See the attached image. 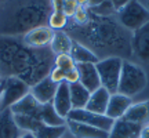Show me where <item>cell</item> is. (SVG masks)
Wrapping results in <instances>:
<instances>
[{
    "instance_id": "e575fe53",
    "label": "cell",
    "mask_w": 149,
    "mask_h": 138,
    "mask_svg": "<svg viewBox=\"0 0 149 138\" xmlns=\"http://www.w3.org/2000/svg\"><path fill=\"white\" fill-rule=\"evenodd\" d=\"M19 138H36V137H35V134L33 133H24Z\"/></svg>"
},
{
    "instance_id": "3957f363",
    "label": "cell",
    "mask_w": 149,
    "mask_h": 138,
    "mask_svg": "<svg viewBox=\"0 0 149 138\" xmlns=\"http://www.w3.org/2000/svg\"><path fill=\"white\" fill-rule=\"evenodd\" d=\"M119 20L124 28L135 32L149 22V10L138 0H130L119 10Z\"/></svg>"
},
{
    "instance_id": "1f68e13d",
    "label": "cell",
    "mask_w": 149,
    "mask_h": 138,
    "mask_svg": "<svg viewBox=\"0 0 149 138\" xmlns=\"http://www.w3.org/2000/svg\"><path fill=\"white\" fill-rule=\"evenodd\" d=\"M139 138H149V122L145 123L142 128H141V134H139Z\"/></svg>"
},
{
    "instance_id": "8fae6325",
    "label": "cell",
    "mask_w": 149,
    "mask_h": 138,
    "mask_svg": "<svg viewBox=\"0 0 149 138\" xmlns=\"http://www.w3.org/2000/svg\"><path fill=\"white\" fill-rule=\"evenodd\" d=\"M141 128H142L141 124L124 120L122 117L115 120L109 131V138H139Z\"/></svg>"
},
{
    "instance_id": "603a6c76",
    "label": "cell",
    "mask_w": 149,
    "mask_h": 138,
    "mask_svg": "<svg viewBox=\"0 0 149 138\" xmlns=\"http://www.w3.org/2000/svg\"><path fill=\"white\" fill-rule=\"evenodd\" d=\"M14 120L17 126L25 133H35L43 124V122H40L39 119L33 116H26V115H14Z\"/></svg>"
},
{
    "instance_id": "5bb4252c",
    "label": "cell",
    "mask_w": 149,
    "mask_h": 138,
    "mask_svg": "<svg viewBox=\"0 0 149 138\" xmlns=\"http://www.w3.org/2000/svg\"><path fill=\"white\" fill-rule=\"evenodd\" d=\"M133 48L137 57L144 61L149 59V22L135 31L133 36Z\"/></svg>"
},
{
    "instance_id": "5b68a950",
    "label": "cell",
    "mask_w": 149,
    "mask_h": 138,
    "mask_svg": "<svg viewBox=\"0 0 149 138\" xmlns=\"http://www.w3.org/2000/svg\"><path fill=\"white\" fill-rule=\"evenodd\" d=\"M66 119L73 120V122L84 123V124H88V126H93V127L97 128H101V130H105L108 133L111 131L112 126L115 123V120L108 117L107 115L94 113V112H90L87 109H72Z\"/></svg>"
},
{
    "instance_id": "9a60e30c",
    "label": "cell",
    "mask_w": 149,
    "mask_h": 138,
    "mask_svg": "<svg viewBox=\"0 0 149 138\" xmlns=\"http://www.w3.org/2000/svg\"><path fill=\"white\" fill-rule=\"evenodd\" d=\"M109 98H111V93L107 89L100 87L98 90L91 93L90 100H88L84 109H87V111H90V112H94V113L105 115L107 113L108 104H109Z\"/></svg>"
},
{
    "instance_id": "44dd1931",
    "label": "cell",
    "mask_w": 149,
    "mask_h": 138,
    "mask_svg": "<svg viewBox=\"0 0 149 138\" xmlns=\"http://www.w3.org/2000/svg\"><path fill=\"white\" fill-rule=\"evenodd\" d=\"M39 120L43 122L44 124H47V126H65L66 124V119L61 117L55 112L51 102L42 105L40 112H39Z\"/></svg>"
},
{
    "instance_id": "e0dca14e",
    "label": "cell",
    "mask_w": 149,
    "mask_h": 138,
    "mask_svg": "<svg viewBox=\"0 0 149 138\" xmlns=\"http://www.w3.org/2000/svg\"><path fill=\"white\" fill-rule=\"evenodd\" d=\"M123 119L144 126L145 123L149 122V101L133 102V105L127 109Z\"/></svg>"
},
{
    "instance_id": "836d02e7",
    "label": "cell",
    "mask_w": 149,
    "mask_h": 138,
    "mask_svg": "<svg viewBox=\"0 0 149 138\" xmlns=\"http://www.w3.org/2000/svg\"><path fill=\"white\" fill-rule=\"evenodd\" d=\"M4 82H6V79H3V77H1V75H0V97H1L3 90H4Z\"/></svg>"
},
{
    "instance_id": "83f0119b",
    "label": "cell",
    "mask_w": 149,
    "mask_h": 138,
    "mask_svg": "<svg viewBox=\"0 0 149 138\" xmlns=\"http://www.w3.org/2000/svg\"><path fill=\"white\" fill-rule=\"evenodd\" d=\"M65 82L68 84H72V83H77L79 82V72H77V68L74 66L73 69H70L68 72H65Z\"/></svg>"
},
{
    "instance_id": "9c48e42d",
    "label": "cell",
    "mask_w": 149,
    "mask_h": 138,
    "mask_svg": "<svg viewBox=\"0 0 149 138\" xmlns=\"http://www.w3.org/2000/svg\"><path fill=\"white\" fill-rule=\"evenodd\" d=\"M131 105H133L131 97H127V95H124V94H120V93L111 94L109 104H108L107 113H105V115H107L108 117L113 119V120L122 119Z\"/></svg>"
},
{
    "instance_id": "2e32d148",
    "label": "cell",
    "mask_w": 149,
    "mask_h": 138,
    "mask_svg": "<svg viewBox=\"0 0 149 138\" xmlns=\"http://www.w3.org/2000/svg\"><path fill=\"white\" fill-rule=\"evenodd\" d=\"M42 104L35 100V97L29 93L28 95H25L21 101H18L15 105H13L10 108L11 112L14 115H26V116H33L39 119V112H40Z\"/></svg>"
},
{
    "instance_id": "ffe728a7",
    "label": "cell",
    "mask_w": 149,
    "mask_h": 138,
    "mask_svg": "<svg viewBox=\"0 0 149 138\" xmlns=\"http://www.w3.org/2000/svg\"><path fill=\"white\" fill-rule=\"evenodd\" d=\"M72 43H73V40L64 31H54V36H53L51 43H50V48H51V51L55 55H59V54H70Z\"/></svg>"
},
{
    "instance_id": "7a4b0ae2",
    "label": "cell",
    "mask_w": 149,
    "mask_h": 138,
    "mask_svg": "<svg viewBox=\"0 0 149 138\" xmlns=\"http://www.w3.org/2000/svg\"><path fill=\"white\" fill-rule=\"evenodd\" d=\"M122 65L123 59L120 57H108L105 59H100L95 64L100 80H101V86L104 89H107L111 94L117 93Z\"/></svg>"
},
{
    "instance_id": "4dcf8cb0",
    "label": "cell",
    "mask_w": 149,
    "mask_h": 138,
    "mask_svg": "<svg viewBox=\"0 0 149 138\" xmlns=\"http://www.w3.org/2000/svg\"><path fill=\"white\" fill-rule=\"evenodd\" d=\"M128 1H130V0H111V4L115 10L119 11L124 4H127Z\"/></svg>"
},
{
    "instance_id": "7402d4cb",
    "label": "cell",
    "mask_w": 149,
    "mask_h": 138,
    "mask_svg": "<svg viewBox=\"0 0 149 138\" xmlns=\"http://www.w3.org/2000/svg\"><path fill=\"white\" fill-rule=\"evenodd\" d=\"M66 130H68L66 124L65 126H47L43 123L33 134L36 138H62Z\"/></svg>"
},
{
    "instance_id": "4fadbf2b",
    "label": "cell",
    "mask_w": 149,
    "mask_h": 138,
    "mask_svg": "<svg viewBox=\"0 0 149 138\" xmlns=\"http://www.w3.org/2000/svg\"><path fill=\"white\" fill-rule=\"evenodd\" d=\"M21 135L22 130L17 126L10 108L0 112V138H19Z\"/></svg>"
},
{
    "instance_id": "d6986e66",
    "label": "cell",
    "mask_w": 149,
    "mask_h": 138,
    "mask_svg": "<svg viewBox=\"0 0 149 138\" xmlns=\"http://www.w3.org/2000/svg\"><path fill=\"white\" fill-rule=\"evenodd\" d=\"M70 57L73 58L74 64H97L100 59L90 48L84 47L79 42L72 43V50H70Z\"/></svg>"
},
{
    "instance_id": "4316f807",
    "label": "cell",
    "mask_w": 149,
    "mask_h": 138,
    "mask_svg": "<svg viewBox=\"0 0 149 138\" xmlns=\"http://www.w3.org/2000/svg\"><path fill=\"white\" fill-rule=\"evenodd\" d=\"M48 76H50V79L53 80L54 83H57V84L65 82V72L62 69L57 68V66H54V68L50 70V75H48Z\"/></svg>"
},
{
    "instance_id": "484cf974",
    "label": "cell",
    "mask_w": 149,
    "mask_h": 138,
    "mask_svg": "<svg viewBox=\"0 0 149 138\" xmlns=\"http://www.w3.org/2000/svg\"><path fill=\"white\" fill-rule=\"evenodd\" d=\"M77 7H79V4H77V0H65V4H64V10H62V13H64L68 18H69V17H73L74 13H76V10H77Z\"/></svg>"
},
{
    "instance_id": "6da1fadb",
    "label": "cell",
    "mask_w": 149,
    "mask_h": 138,
    "mask_svg": "<svg viewBox=\"0 0 149 138\" xmlns=\"http://www.w3.org/2000/svg\"><path fill=\"white\" fill-rule=\"evenodd\" d=\"M146 86H148V76L144 69L134 62L123 59L117 93L127 97H134L145 90Z\"/></svg>"
},
{
    "instance_id": "d4e9b609",
    "label": "cell",
    "mask_w": 149,
    "mask_h": 138,
    "mask_svg": "<svg viewBox=\"0 0 149 138\" xmlns=\"http://www.w3.org/2000/svg\"><path fill=\"white\" fill-rule=\"evenodd\" d=\"M54 66L62 69L64 72H68L70 69H73L76 66V64H74L73 58L70 57V54H59V55H55Z\"/></svg>"
},
{
    "instance_id": "d6a6232c",
    "label": "cell",
    "mask_w": 149,
    "mask_h": 138,
    "mask_svg": "<svg viewBox=\"0 0 149 138\" xmlns=\"http://www.w3.org/2000/svg\"><path fill=\"white\" fill-rule=\"evenodd\" d=\"M77 4L80 7H86V6H90V0H77Z\"/></svg>"
},
{
    "instance_id": "ac0fdd59",
    "label": "cell",
    "mask_w": 149,
    "mask_h": 138,
    "mask_svg": "<svg viewBox=\"0 0 149 138\" xmlns=\"http://www.w3.org/2000/svg\"><path fill=\"white\" fill-rule=\"evenodd\" d=\"M69 93H70L72 109H84L88 100H90V95H91L90 91L77 82V83L69 84Z\"/></svg>"
},
{
    "instance_id": "f546056e",
    "label": "cell",
    "mask_w": 149,
    "mask_h": 138,
    "mask_svg": "<svg viewBox=\"0 0 149 138\" xmlns=\"http://www.w3.org/2000/svg\"><path fill=\"white\" fill-rule=\"evenodd\" d=\"M50 1H51L53 11H62V10H64L65 0H50Z\"/></svg>"
},
{
    "instance_id": "f1b7e54d",
    "label": "cell",
    "mask_w": 149,
    "mask_h": 138,
    "mask_svg": "<svg viewBox=\"0 0 149 138\" xmlns=\"http://www.w3.org/2000/svg\"><path fill=\"white\" fill-rule=\"evenodd\" d=\"M74 21L77 22V24H84L87 20H88V17H87V11H86L84 7H77V10H76V13H74Z\"/></svg>"
},
{
    "instance_id": "cb8c5ba5",
    "label": "cell",
    "mask_w": 149,
    "mask_h": 138,
    "mask_svg": "<svg viewBox=\"0 0 149 138\" xmlns=\"http://www.w3.org/2000/svg\"><path fill=\"white\" fill-rule=\"evenodd\" d=\"M68 22V17L62 11H53L48 17V26L53 31H61Z\"/></svg>"
},
{
    "instance_id": "ba28073f",
    "label": "cell",
    "mask_w": 149,
    "mask_h": 138,
    "mask_svg": "<svg viewBox=\"0 0 149 138\" xmlns=\"http://www.w3.org/2000/svg\"><path fill=\"white\" fill-rule=\"evenodd\" d=\"M76 68L79 72V83L84 86L90 93L102 87L95 64H77Z\"/></svg>"
},
{
    "instance_id": "277c9868",
    "label": "cell",
    "mask_w": 149,
    "mask_h": 138,
    "mask_svg": "<svg viewBox=\"0 0 149 138\" xmlns=\"http://www.w3.org/2000/svg\"><path fill=\"white\" fill-rule=\"evenodd\" d=\"M31 93V86L18 76H7L4 82V90L0 97V112L8 109L21 101Z\"/></svg>"
},
{
    "instance_id": "52a82bcc",
    "label": "cell",
    "mask_w": 149,
    "mask_h": 138,
    "mask_svg": "<svg viewBox=\"0 0 149 138\" xmlns=\"http://www.w3.org/2000/svg\"><path fill=\"white\" fill-rule=\"evenodd\" d=\"M57 89H58V84L54 83L53 80L50 79V76H46L42 80L36 82L31 87V94L35 97V100L39 104L44 105V104H48V102H53Z\"/></svg>"
},
{
    "instance_id": "7c38bea8",
    "label": "cell",
    "mask_w": 149,
    "mask_h": 138,
    "mask_svg": "<svg viewBox=\"0 0 149 138\" xmlns=\"http://www.w3.org/2000/svg\"><path fill=\"white\" fill-rule=\"evenodd\" d=\"M66 127L76 138H109L108 131L84 124V123L73 122V120L66 119Z\"/></svg>"
},
{
    "instance_id": "30bf717a",
    "label": "cell",
    "mask_w": 149,
    "mask_h": 138,
    "mask_svg": "<svg viewBox=\"0 0 149 138\" xmlns=\"http://www.w3.org/2000/svg\"><path fill=\"white\" fill-rule=\"evenodd\" d=\"M53 106L55 112L61 117L66 119L68 115L72 111V102H70V93H69V84L66 82H62L58 84L57 93L53 98Z\"/></svg>"
},
{
    "instance_id": "8992f818",
    "label": "cell",
    "mask_w": 149,
    "mask_h": 138,
    "mask_svg": "<svg viewBox=\"0 0 149 138\" xmlns=\"http://www.w3.org/2000/svg\"><path fill=\"white\" fill-rule=\"evenodd\" d=\"M54 31L50 26L40 25V26L32 28L24 35V43L29 47H46L50 46V43L53 40Z\"/></svg>"
}]
</instances>
